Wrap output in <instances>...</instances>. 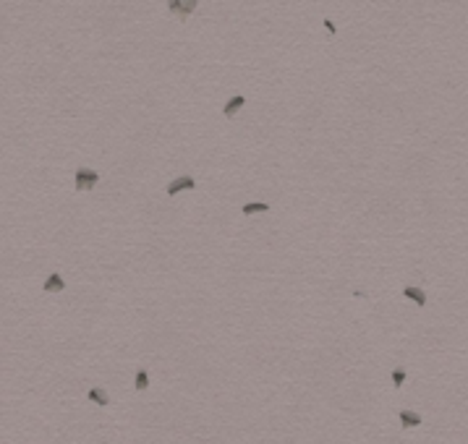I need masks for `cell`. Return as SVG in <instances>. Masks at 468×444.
<instances>
[{"mask_svg":"<svg viewBox=\"0 0 468 444\" xmlns=\"http://www.w3.org/2000/svg\"><path fill=\"white\" fill-rule=\"evenodd\" d=\"M244 105H246V97H244V94H233L230 100L225 102V107H223L225 118H233V115H236V112H238L241 107H244Z\"/></svg>","mask_w":468,"mask_h":444,"instance_id":"cell-7","label":"cell"},{"mask_svg":"<svg viewBox=\"0 0 468 444\" xmlns=\"http://www.w3.org/2000/svg\"><path fill=\"white\" fill-rule=\"evenodd\" d=\"M191 188H196V180L191 175H180V178H176V180H170V183H168V193H170V196H176V193L191 191Z\"/></svg>","mask_w":468,"mask_h":444,"instance_id":"cell-2","label":"cell"},{"mask_svg":"<svg viewBox=\"0 0 468 444\" xmlns=\"http://www.w3.org/2000/svg\"><path fill=\"white\" fill-rule=\"evenodd\" d=\"M324 29H327L330 34H337V26L332 24V19H324Z\"/></svg>","mask_w":468,"mask_h":444,"instance_id":"cell-12","label":"cell"},{"mask_svg":"<svg viewBox=\"0 0 468 444\" xmlns=\"http://www.w3.org/2000/svg\"><path fill=\"white\" fill-rule=\"evenodd\" d=\"M403 381H405V368H403V366L392 368V384L400 389V387H403Z\"/></svg>","mask_w":468,"mask_h":444,"instance_id":"cell-11","label":"cell"},{"mask_svg":"<svg viewBox=\"0 0 468 444\" xmlns=\"http://www.w3.org/2000/svg\"><path fill=\"white\" fill-rule=\"evenodd\" d=\"M398 418H400V426L403 428H416V426L424 423V418H421L419 413H413V410H400Z\"/></svg>","mask_w":468,"mask_h":444,"instance_id":"cell-5","label":"cell"},{"mask_svg":"<svg viewBox=\"0 0 468 444\" xmlns=\"http://www.w3.org/2000/svg\"><path fill=\"white\" fill-rule=\"evenodd\" d=\"M147 387H149V374H147V368H139L136 379H134V389H136V392H144Z\"/></svg>","mask_w":468,"mask_h":444,"instance_id":"cell-10","label":"cell"},{"mask_svg":"<svg viewBox=\"0 0 468 444\" xmlns=\"http://www.w3.org/2000/svg\"><path fill=\"white\" fill-rule=\"evenodd\" d=\"M403 296L408 298V300H413L416 306H421V308L426 306V293L421 290V288H416V285H405V288H403Z\"/></svg>","mask_w":468,"mask_h":444,"instance_id":"cell-6","label":"cell"},{"mask_svg":"<svg viewBox=\"0 0 468 444\" xmlns=\"http://www.w3.org/2000/svg\"><path fill=\"white\" fill-rule=\"evenodd\" d=\"M256 212H269V204H264V201H246L241 207V214H256Z\"/></svg>","mask_w":468,"mask_h":444,"instance_id":"cell-9","label":"cell"},{"mask_svg":"<svg viewBox=\"0 0 468 444\" xmlns=\"http://www.w3.org/2000/svg\"><path fill=\"white\" fill-rule=\"evenodd\" d=\"M97 180H100V172L97 170H89V168H79L76 175H73V186H76V191H89Z\"/></svg>","mask_w":468,"mask_h":444,"instance_id":"cell-1","label":"cell"},{"mask_svg":"<svg viewBox=\"0 0 468 444\" xmlns=\"http://www.w3.org/2000/svg\"><path fill=\"white\" fill-rule=\"evenodd\" d=\"M168 8L173 13H180V16H191V13L196 11V0H188V3H180V0H168Z\"/></svg>","mask_w":468,"mask_h":444,"instance_id":"cell-4","label":"cell"},{"mask_svg":"<svg viewBox=\"0 0 468 444\" xmlns=\"http://www.w3.org/2000/svg\"><path fill=\"white\" fill-rule=\"evenodd\" d=\"M87 397H89V400H92L94 405H102V408H105V405H110L108 392H105V389H100V387H92V389L87 392Z\"/></svg>","mask_w":468,"mask_h":444,"instance_id":"cell-8","label":"cell"},{"mask_svg":"<svg viewBox=\"0 0 468 444\" xmlns=\"http://www.w3.org/2000/svg\"><path fill=\"white\" fill-rule=\"evenodd\" d=\"M42 290L45 293H63L66 290V280L60 277V272H50L47 280L42 282Z\"/></svg>","mask_w":468,"mask_h":444,"instance_id":"cell-3","label":"cell"}]
</instances>
